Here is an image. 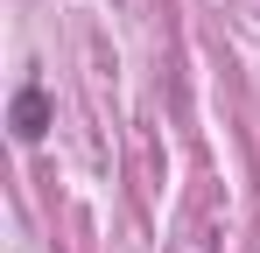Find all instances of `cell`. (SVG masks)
I'll use <instances>...</instances> for the list:
<instances>
[{
	"mask_svg": "<svg viewBox=\"0 0 260 253\" xmlns=\"http://www.w3.org/2000/svg\"><path fill=\"white\" fill-rule=\"evenodd\" d=\"M49 134V99H43V84H21L14 91V141H43Z\"/></svg>",
	"mask_w": 260,
	"mask_h": 253,
	"instance_id": "obj_1",
	"label": "cell"
}]
</instances>
